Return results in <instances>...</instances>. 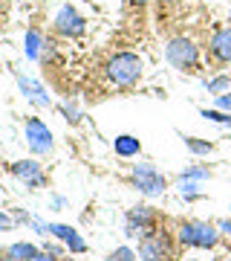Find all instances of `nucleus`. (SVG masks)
Wrapping results in <instances>:
<instances>
[{"label": "nucleus", "instance_id": "obj_4", "mask_svg": "<svg viewBox=\"0 0 231 261\" xmlns=\"http://www.w3.org/2000/svg\"><path fill=\"white\" fill-rule=\"evenodd\" d=\"M176 247H174V235L156 226L150 229L145 238H139V258L142 261H174Z\"/></svg>", "mask_w": 231, "mask_h": 261}, {"label": "nucleus", "instance_id": "obj_17", "mask_svg": "<svg viewBox=\"0 0 231 261\" xmlns=\"http://www.w3.org/2000/svg\"><path fill=\"white\" fill-rule=\"evenodd\" d=\"M205 90L211 96H220V93H228L231 90V75L228 73H220L214 79H205Z\"/></svg>", "mask_w": 231, "mask_h": 261}, {"label": "nucleus", "instance_id": "obj_33", "mask_svg": "<svg viewBox=\"0 0 231 261\" xmlns=\"http://www.w3.org/2000/svg\"><path fill=\"white\" fill-rule=\"evenodd\" d=\"M228 209H231V206H228Z\"/></svg>", "mask_w": 231, "mask_h": 261}, {"label": "nucleus", "instance_id": "obj_30", "mask_svg": "<svg viewBox=\"0 0 231 261\" xmlns=\"http://www.w3.org/2000/svg\"><path fill=\"white\" fill-rule=\"evenodd\" d=\"M156 3H174V0H156Z\"/></svg>", "mask_w": 231, "mask_h": 261}, {"label": "nucleus", "instance_id": "obj_31", "mask_svg": "<svg viewBox=\"0 0 231 261\" xmlns=\"http://www.w3.org/2000/svg\"><path fill=\"white\" fill-rule=\"evenodd\" d=\"M130 3H145V0H130Z\"/></svg>", "mask_w": 231, "mask_h": 261}, {"label": "nucleus", "instance_id": "obj_27", "mask_svg": "<svg viewBox=\"0 0 231 261\" xmlns=\"http://www.w3.org/2000/svg\"><path fill=\"white\" fill-rule=\"evenodd\" d=\"M52 206H55V209H64V206H67V197H61V195H52Z\"/></svg>", "mask_w": 231, "mask_h": 261}, {"label": "nucleus", "instance_id": "obj_10", "mask_svg": "<svg viewBox=\"0 0 231 261\" xmlns=\"http://www.w3.org/2000/svg\"><path fill=\"white\" fill-rule=\"evenodd\" d=\"M9 171L15 177H20L29 189H41L46 186V177H44V166L38 160H15L9 166Z\"/></svg>", "mask_w": 231, "mask_h": 261}, {"label": "nucleus", "instance_id": "obj_14", "mask_svg": "<svg viewBox=\"0 0 231 261\" xmlns=\"http://www.w3.org/2000/svg\"><path fill=\"white\" fill-rule=\"evenodd\" d=\"M113 151H116L119 157H124V160L139 157V154H142V142H139L133 134H119V137L113 140Z\"/></svg>", "mask_w": 231, "mask_h": 261}, {"label": "nucleus", "instance_id": "obj_22", "mask_svg": "<svg viewBox=\"0 0 231 261\" xmlns=\"http://www.w3.org/2000/svg\"><path fill=\"white\" fill-rule=\"evenodd\" d=\"M61 111H64V119H70L73 125L81 119V113H78V108H75V105H61Z\"/></svg>", "mask_w": 231, "mask_h": 261}, {"label": "nucleus", "instance_id": "obj_21", "mask_svg": "<svg viewBox=\"0 0 231 261\" xmlns=\"http://www.w3.org/2000/svg\"><path fill=\"white\" fill-rule=\"evenodd\" d=\"M179 177H191V180H200V183H203V180H208V177H211V168L191 166V168H185V171L179 174Z\"/></svg>", "mask_w": 231, "mask_h": 261}, {"label": "nucleus", "instance_id": "obj_23", "mask_svg": "<svg viewBox=\"0 0 231 261\" xmlns=\"http://www.w3.org/2000/svg\"><path fill=\"white\" fill-rule=\"evenodd\" d=\"M29 226H32L38 235H49V224H44L41 218H29Z\"/></svg>", "mask_w": 231, "mask_h": 261}, {"label": "nucleus", "instance_id": "obj_18", "mask_svg": "<svg viewBox=\"0 0 231 261\" xmlns=\"http://www.w3.org/2000/svg\"><path fill=\"white\" fill-rule=\"evenodd\" d=\"M176 189H179V195H182L185 200H200V197H203V189H200V180L179 177V183H176Z\"/></svg>", "mask_w": 231, "mask_h": 261}, {"label": "nucleus", "instance_id": "obj_28", "mask_svg": "<svg viewBox=\"0 0 231 261\" xmlns=\"http://www.w3.org/2000/svg\"><path fill=\"white\" fill-rule=\"evenodd\" d=\"M222 229V232H231V221H220V224H217Z\"/></svg>", "mask_w": 231, "mask_h": 261}, {"label": "nucleus", "instance_id": "obj_16", "mask_svg": "<svg viewBox=\"0 0 231 261\" xmlns=\"http://www.w3.org/2000/svg\"><path fill=\"white\" fill-rule=\"evenodd\" d=\"M182 142H185V148L191 151L194 157H208L217 145L214 142H208V140H200V137H182Z\"/></svg>", "mask_w": 231, "mask_h": 261}, {"label": "nucleus", "instance_id": "obj_11", "mask_svg": "<svg viewBox=\"0 0 231 261\" xmlns=\"http://www.w3.org/2000/svg\"><path fill=\"white\" fill-rule=\"evenodd\" d=\"M49 235H52V238H58L67 250L73 252V255L87 252V241L81 238V232H78L75 226H70V224H49Z\"/></svg>", "mask_w": 231, "mask_h": 261}, {"label": "nucleus", "instance_id": "obj_6", "mask_svg": "<svg viewBox=\"0 0 231 261\" xmlns=\"http://www.w3.org/2000/svg\"><path fill=\"white\" fill-rule=\"evenodd\" d=\"M159 226V212L148 203H139L133 209H127L124 215V235L127 238H145L150 229Z\"/></svg>", "mask_w": 231, "mask_h": 261}, {"label": "nucleus", "instance_id": "obj_8", "mask_svg": "<svg viewBox=\"0 0 231 261\" xmlns=\"http://www.w3.org/2000/svg\"><path fill=\"white\" fill-rule=\"evenodd\" d=\"M23 140H26L32 154H49V151L55 148L52 130L46 128V122L38 119V116H29L26 119V125H23Z\"/></svg>", "mask_w": 231, "mask_h": 261}, {"label": "nucleus", "instance_id": "obj_7", "mask_svg": "<svg viewBox=\"0 0 231 261\" xmlns=\"http://www.w3.org/2000/svg\"><path fill=\"white\" fill-rule=\"evenodd\" d=\"M52 32L61 35V38H81L84 32H87V20H84V15L75 9V6L64 3V6L52 15Z\"/></svg>", "mask_w": 231, "mask_h": 261}, {"label": "nucleus", "instance_id": "obj_2", "mask_svg": "<svg viewBox=\"0 0 231 261\" xmlns=\"http://www.w3.org/2000/svg\"><path fill=\"white\" fill-rule=\"evenodd\" d=\"M176 241L182 247H191V250H214L220 244V226L188 218V221L176 224Z\"/></svg>", "mask_w": 231, "mask_h": 261}, {"label": "nucleus", "instance_id": "obj_1", "mask_svg": "<svg viewBox=\"0 0 231 261\" xmlns=\"http://www.w3.org/2000/svg\"><path fill=\"white\" fill-rule=\"evenodd\" d=\"M142 73H145V58L136 53H116L104 64V75L113 87H133Z\"/></svg>", "mask_w": 231, "mask_h": 261}, {"label": "nucleus", "instance_id": "obj_9", "mask_svg": "<svg viewBox=\"0 0 231 261\" xmlns=\"http://www.w3.org/2000/svg\"><path fill=\"white\" fill-rule=\"evenodd\" d=\"M208 58L217 67L231 64V27H222L211 35V41H208Z\"/></svg>", "mask_w": 231, "mask_h": 261}, {"label": "nucleus", "instance_id": "obj_29", "mask_svg": "<svg viewBox=\"0 0 231 261\" xmlns=\"http://www.w3.org/2000/svg\"><path fill=\"white\" fill-rule=\"evenodd\" d=\"M0 261H12V258H9V252H0Z\"/></svg>", "mask_w": 231, "mask_h": 261}, {"label": "nucleus", "instance_id": "obj_32", "mask_svg": "<svg viewBox=\"0 0 231 261\" xmlns=\"http://www.w3.org/2000/svg\"><path fill=\"white\" fill-rule=\"evenodd\" d=\"M185 261H196V258H185Z\"/></svg>", "mask_w": 231, "mask_h": 261}, {"label": "nucleus", "instance_id": "obj_26", "mask_svg": "<svg viewBox=\"0 0 231 261\" xmlns=\"http://www.w3.org/2000/svg\"><path fill=\"white\" fill-rule=\"evenodd\" d=\"M32 261H61V258H58V255H52V252L41 250V252H38V255H35V258H32Z\"/></svg>", "mask_w": 231, "mask_h": 261}, {"label": "nucleus", "instance_id": "obj_5", "mask_svg": "<svg viewBox=\"0 0 231 261\" xmlns=\"http://www.w3.org/2000/svg\"><path fill=\"white\" fill-rule=\"evenodd\" d=\"M130 180H133V186L145 197H159V195H165V189H168V177L153 163H133Z\"/></svg>", "mask_w": 231, "mask_h": 261}, {"label": "nucleus", "instance_id": "obj_13", "mask_svg": "<svg viewBox=\"0 0 231 261\" xmlns=\"http://www.w3.org/2000/svg\"><path fill=\"white\" fill-rule=\"evenodd\" d=\"M44 44H46V38L41 29H26V35H23V53H26L29 61H38L41 58V53H44Z\"/></svg>", "mask_w": 231, "mask_h": 261}, {"label": "nucleus", "instance_id": "obj_20", "mask_svg": "<svg viewBox=\"0 0 231 261\" xmlns=\"http://www.w3.org/2000/svg\"><path fill=\"white\" fill-rule=\"evenodd\" d=\"M107 261H142V258H139V252L130 250V247H116V250L107 255Z\"/></svg>", "mask_w": 231, "mask_h": 261}, {"label": "nucleus", "instance_id": "obj_25", "mask_svg": "<svg viewBox=\"0 0 231 261\" xmlns=\"http://www.w3.org/2000/svg\"><path fill=\"white\" fill-rule=\"evenodd\" d=\"M18 224V221H15V218H12V215H6L3 212V209H0V229H12V226Z\"/></svg>", "mask_w": 231, "mask_h": 261}, {"label": "nucleus", "instance_id": "obj_19", "mask_svg": "<svg viewBox=\"0 0 231 261\" xmlns=\"http://www.w3.org/2000/svg\"><path fill=\"white\" fill-rule=\"evenodd\" d=\"M200 116L208 122H220V125H228L231 128V113L228 111H220V108H200Z\"/></svg>", "mask_w": 231, "mask_h": 261}, {"label": "nucleus", "instance_id": "obj_12", "mask_svg": "<svg viewBox=\"0 0 231 261\" xmlns=\"http://www.w3.org/2000/svg\"><path fill=\"white\" fill-rule=\"evenodd\" d=\"M15 82H18L20 93H23V99H29V102L41 105V108H49L52 105V96L46 93V87L41 82H35V79H29V75H15Z\"/></svg>", "mask_w": 231, "mask_h": 261}, {"label": "nucleus", "instance_id": "obj_15", "mask_svg": "<svg viewBox=\"0 0 231 261\" xmlns=\"http://www.w3.org/2000/svg\"><path fill=\"white\" fill-rule=\"evenodd\" d=\"M6 252H9V258H12V261H32L41 250H38L32 241H18V244H12Z\"/></svg>", "mask_w": 231, "mask_h": 261}, {"label": "nucleus", "instance_id": "obj_3", "mask_svg": "<svg viewBox=\"0 0 231 261\" xmlns=\"http://www.w3.org/2000/svg\"><path fill=\"white\" fill-rule=\"evenodd\" d=\"M165 58L168 64L179 70V73H196L200 64H203V56H200V47H196L194 38L188 35H174L165 44Z\"/></svg>", "mask_w": 231, "mask_h": 261}, {"label": "nucleus", "instance_id": "obj_24", "mask_svg": "<svg viewBox=\"0 0 231 261\" xmlns=\"http://www.w3.org/2000/svg\"><path fill=\"white\" fill-rule=\"evenodd\" d=\"M214 99H217V108H220V111L231 113V93H220V96H214Z\"/></svg>", "mask_w": 231, "mask_h": 261}]
</instances>
